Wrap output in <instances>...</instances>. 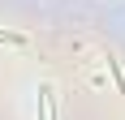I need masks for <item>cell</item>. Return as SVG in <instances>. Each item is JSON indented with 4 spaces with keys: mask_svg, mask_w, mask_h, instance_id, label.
<instances>
[{
    "mask_svg": "<svg viewBox=\"0 0 125 120\" xmlns=\"http://www.w3.org/2000/svg\"><path fill=\"white\" fill-rule=\"evenodd\" d=\"M0 43H9V47H30V39L17 34V30H0Z\"/></svg>",
    "mask_w": 125,
    "mask_h": 120,
    "instance_id": "3",
    "label": "cell"
},
{
    "mask_svg": "<svg viewBox=\"0 0 125 120\" xmlns=\"http://www.w3.org/2000/svg\"><path fill=\"white\" fill-rule=\"evenodd\" d=\"M104 69H108V73H112V77H116V90H121V94H125V73H121V60H116L112 51H104Z\"/></svg>",
    "mask_w": 125,
    "mask_h": 120,
    "instance_id": "2",
    "label": "cell"
},
{
    "mask_svg": "<svg viewBox=\"0 0 125 120\" xmlns=\"http://www.w3.org/2000/svg\"><path fill=\"white\" fill-rule=\"evenodd\" d=\"M39 120H56V94H52L48 82L39 86Z\"/></svg>",
    "mask_w": 125,
    "mask_h": 120,
    "instance_id": "1",
    "label": "cell"
}]
</instances>
